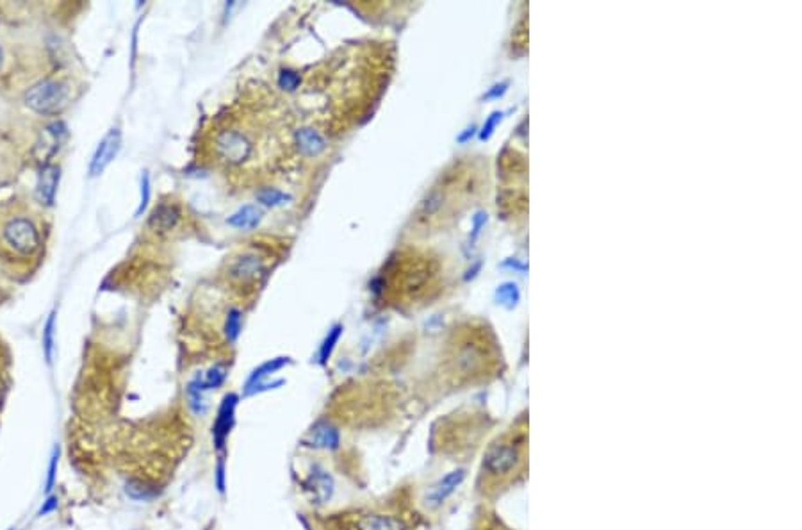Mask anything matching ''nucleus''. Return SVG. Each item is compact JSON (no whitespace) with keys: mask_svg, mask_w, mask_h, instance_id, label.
Here are the masks:
<instances>
[{"mask_svg":"<svg viewBox=\"0 0 802 530\" xmlns=\"http://www.w3.org/2000/svg\"><path fill=\"white\" fill-rule=\"evenodd\" d=\"M279 86L287 92H293L299 86V76L293 70H282L279 76Z\"/></svg>","mask_w":802,"mask_h":530,"instance_id":"25","label":"nucleus"},{"mask_svg":"<svg viewBox=\"0 0 802 530\" xmlns=\"http://www.w3.org/2000/svg\"><path fill=\"white\" fill-rule=\"evenodd\" d=\"M125 493L136 502L154 500L159 495L155 486H150L146 484V482H141V480H129V482L125 484Z\"/></svg>","mask_w":802,"mask_h":530,"instance_id":"18","label":"nucleus"},{"mask_svg":"<svg viewBox=\"0 0 802 530\" xmlns=\"http://www.w3.org/2000/svg\"><path fill=\"white\" fill-rule=\"evenodd\" d=\"M225 334H227L229 343H236V339L241 334V313L237 309H230L229 314H227Z\"/></svg>","mask_w":802,"mask_h":530,"instance_id":"23","label":"nucleus"},{"mask_svg":"<svg viewBox=\"0 0 802 530\" xmlns=\"http://www.w3.org/2000/svg\"><path fill=\"white\" fill-rule=\"evenodd\" d=\"M2 59H4V54H2V51H0V67H2Z\"/></svg>","mask_w":802,"mask_h":530,"instance_id":"28","label":"nucleus"},{"mask_svg":"<svg viewBox=\"0 0 802 530\" xmlns=\"http://www.w3.org/2000/svg\"><path fill=\"white\" fill-rule=\"evenodd\" d=\"M519 463V450L514 445L499 443L489 448L483 459V468L491 475H507L510 473L516 464Z\"/></svg>","mask_w":802,"mask_h":530,"instance_id":"6","label":"nucleus"},{"mask_svg":"<svg viewBox=\"0 0 802 530\" xmlns=\"http://www.w3.org/2000/svg\"><path fill=\"white\" fill-rule=\"evenodd\" d=\"M148 200H150V177L146 171H143L141 176V202H139V207L136 209V216H141L143 213H145L146 205H148Z\"/></svg>","mask_w":802,"mask_h":530,"instance_id":"26","label":"nucleus"},{"mask_svg":"<svg viewBox=\"0 0 802 530\" xmlns=\"http://www.w3.org/2000/svg\"><path fill=\"white\" fill-rule=\"evenodd\" d=\"M42 343H43V354H45L46 363L52 364V361H54V348H55V313L54 311L49 314L45 325H43Z\"/></svg>","mask_w":802,"mask_h":530,"instance_id":"19","label":"nucleus"},{"mask_svg":"<svg viewBox=\"0 0 802 530\" xmlns=\"http://www.w3.org/2000/svg\"><path fill=\"white\" fill-rule=\"evenodd\" d=\"M121 148V132L118 129H111L105 134L102 142L96 146L95 154H93L91 164H89V176L98 177L100 173H104L105 168L114 161Z\"/></svg>","mask_w":802,"mask_h":530,"instance_id":"7","label":"nucleus"},{"mask_svg":"<svg viewBox=\"0 0 802 530\" xmlns=\"http://www.w3.org/2000/svg\"><path fill=\"white\" fill-rule=\"evenodd\" d=\"M287 363H289V359H287V357H277V359L266 361L264 364H261V366H259L257 370H254V373L250 375L248 382H246V393L252 391L255 386L261 384L262 380L266 379L268 375H271V373L282 370V368L286 366Z\"/></svg>","mask_w":802,"mask_h":530,"instance_id":"17","label":"nucleus"},{"mask_svg":"<svg viewBox=\"0 0 802 530\" xmlns=\"http://www.w3.org/2000/svg\"><path fill=\"white\" fill-rule=\"evenodd\" d=\"M2 239L18 255H33L42 245L36 223L27 216H11L2 225Z\"/></svg>","mask_w":802,"mask_h":530,"instance_id":"5","label":"nucleus"},{"mask_svg":"<svg viewBox=\"0 0 802 530\" xmlns=\"http://www.w3.org/2000/svg\"><path fill=\"white\" fill-rule=\"evenodd\" d=\"M236 407H237V397L236 395H227L221 402L220 409H218L216 422L212 425V439L216 445L218 450H223L229 439L230 430H232L234 422H236Z\"/></svg>","mask_w":802,"mask_h":530,"instance_id":"8","label":"nucleus"},{"mask_svg":"<svg viewBox=\"0 0 802 530\" xmlns=\"http://www.w3.org/2000/svg\"><path fill=\"white\" fill-rule=\"evenodd\" d=\"M295 130L286 105L266 89H254L218 118L212 129L216 161L236 177L271 173L291 157Z\"/></svg>","mask_w":802,"mask_h":530,"instance_id":"1","label":"nucleus"},{"mask_svg":"<svg viewBox=\"0 0 802 530\" xmlns=\"http://www.w3.org/2000/svg\"><path fill=\"white\" fill-rule=\"evenodd\" d=\"M311 443L312 447L324 448V450H335L341 445V436L339 430L330 423H320L312 429L311 432Z\"/></svg>","mask_w":802,"mask_h":530,"instance_id":"14","label":"nucleus"},{"mask_svg":"<svg viewBox=\"0 0 802 530\" xmlns=\"http://www.w3.org/2000/svg\"><path fill=\"white\" fill-rule=\"evenodd\" d=\"M437 277V264L426 255L407 254L391 259L371 289L376 297L394 300H417L426 295Z\"/></svg>","mask_w":802,"mask_h":530,"instance_id":"2","label":"nucleus"},{"mask_svg":"<svg viewBox=\"0 0 802 530\" xmlns=\"http://www.w3.org/2000/svg\"><path fill=\"white\" fill-rule=\"evenodd\" d=\"M466 479V472L464 470H455V472L448 473L444 479H441L428 493V500L432 505H441L446 498L462 484V480Z\"/></svg>","mask_w":802,"mask_h":530,"instance_id":"13","label":"nucleus"},{"mask_svg":"<svg viewBox=\"0 0 802 530\" xmlns=\"http://www.w3.org/2000/svg\"><path fill=\"white\" fill-rule=\"evenodd\" d=\"M295 145L298 152L305 157H314L324 152L326 148V139L320 130L312 129V127H302V129L295 130Z\"/></svg>","mask_w":802,"mask_h":530,"instance_id":"9","label":"nucleus"},{"mask_svg":"<svg viewBox=\"0 0 802 530\" xmlns=\"http://www.w3.org/2000/svg\"><path fill=\"white\" fill-rule=\"evenodd\" d=\"M342 336V325H333L332 330H329V334H326V338H324L323 345H321L320 348V363L321 364H326L330 359V355H332L333 348H335L337 341H339V338Z\"/></svg>","mask_w":802,"mask_h":530,"instance_id":"21","label":"nucleus"},{"mask_svg":"<svg viewBox=\"0 0 802 530\" xmlns=\"http://www.w3.org/2000/svg\"><path fill=\"white\" fill-rule=\"evenodd\" d=\"M227 380V368L223 364H214V366L205 373L204 386L205 389H218Z\"/></svg>","mask_w":802,"mask_h":530,"instance_id":"24","label":"nucleus"},{"mask_svg":"<svg viewBox=\"0 0 802 530\" xmlns=\"http://www.w3.org/2000/svg\"><path fill=\"white\" fill-rule=\"evenodd\" d=\"M261 218H262L261 209L255 207V205L248 204V205H243L241 209H237L232 216H229L227 223H229L230 227H234V229L250 230V229H255V227L259 225Z\"/></svg>","mask_w":802,"mask_h":530,"instance_id":"15","label":"nucleus"},{"mask_svg":"<svg viewBox=\"0 0 802 530\" xmlns=\"http://www.w3.org/2000/svg\"><path fill=\"white\" fill-rule=\"evenodd\" d=\"M266 259L257 250H241L229 259V282L236 288L254 289L266 277Z\"/></svg>","mask_w":802,"mask_h":530,"instance_id":"3","label":"nucleus"},{"mask_svg":"<svg viewBox=\"0 0 802 530\" xmlns=\"http://www.w3.org/2000/svg\"><path fill=\"white\" fill-rule=\"evenodd\" d=\"M58 505H59L58 497H55V495H49V497H45V502L42 504V507L37 509V516L40 518L49 516V514H52L58 509Z\"/></svg>","mask_w":802,"mask_h":530,"instance_id":"27","label":"nucleus"},{"mask_svg":"<svg viewBox=\"0 0 802 530\" xmlns=\"http://www.w3.org/2000/svg\"><path fill=\"white\" fill-rule=\"evenodd\" d=\"M58 466H59V447H58V445H55L54 450H52V455H50L49 470H46L45 488H43V493H45V497H49V495H52V489H54L55 480H58Z\"/></svg>","mask_w":802,"mask_h":530,"instance_id":"22","label":"nucleus"},{"mask_svg":"<svg viewBox=\"0 0 802 530\" xmlns=\"http://www.w3.org/2000/svg\"><path fill=\"white\" fill-rule=\"evenodd\" d=\"M9 530H15V529H9Z\"/></svg>","mask_w":802,"mask_h":530,"instance_id":"29","label":"nucleus"},{"mask_svg":"<svg viewBox=\"0 0 802 530\" xmlns=\"http://www.w3.org/2000/svg\"><path fill=\"white\" fill-rule=\"evenodd\" d=\"M257 200L261 202L262 205L274 207V205L286 204L287 200H291V195H287V193L280 191L279 188H271V186H266V188L257 189Z\"/></svg>","mask_w":802,"mask_h":530,"instance_id":"20","label":"nucleus"},{"mask_svg":"<svg viewBox=\"0 0 802 530\" xmlns=\"http://www.w3.org/2000/svg\"><path fill=\"white\" fill-rule=\"evenodd\" d=\"M59 166L55 164H43L40 177H37V196L45 205L54 204L55 191L59 184Z\"/></svg>","mask_w":802,"mask_h":530,"instance_id":"11","label":"nucleus"},{"mask_svg":"<svg viewBox=\"0 0 802 530\" xmlns=\"http://www.w3.org/2000/svg\"><path fill=\"white\" fill-rule=\"evenodd\" d=\"M68 95H70V88L67 84L55 79H46L34 84L33 88L25 93V104L29 105L34 113L55 114L67 105Z\"/></svg>","mask_w":802,"mask_h":530,"instance_id":"4","label":"nucleus"},{"mask_svg":"<svg viewBox=\"0 0 802 530\" xmlns=\"http://www.w3.org/2000/svg\"><path fill=\"white\" fill-rule=\"evenodd\" d=\"M187 400H189V407L195 414H204L207 411V402H205V386L204 377L196 375L195 379L187 384Z\"/></svg>","mask_w":802,"mask_h":530,"instance_id":"16","label":"nucleus"},{"mask_svg":"<svg viewBox=\"0 0 802 530\" xmlns=\"http://www.w3.org/2000/svg\"><path fill=\"white\" fill-rule=\"evenodd\" d=\"M180 220V211L177 205L161 204L152 211V216L148 220V227L155 232H166L173 229Z\"/></svg>","mask_w":802,"mask_h":530,"instance_id":"12","label":"nucleus"},{"mask_svg":"<svg viewBox=\"0 0 802 530\" xmlns=\"http://www.w3.org/2000/svg\"><path fill=\"white\" fill-rule=\"evenodd\" d=\"M355 530H407V525L399 518L369 513L355 520Z\"/></svg>","mask_w":802,"mask_h":530,"instance_id":"10","label":"nucleus"}]
</instances>
